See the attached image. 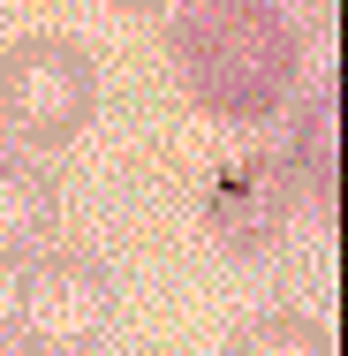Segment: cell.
I'll return each instance as SVG.
<instances>
[{
	"label": "cell",
	"instance_id": "5",
	"mask_svg": "<svg viewBox=\"0 0 348 356\" xmlns=\"http://www.w3.org/2000/svg\"><path fill=\"white\" fill-rule=\"evenodd\" d=\"M61 227V182L46 159L0 152V266H31Z\"/></svg>",
	"mask_w": 348,
	"mask_h": 356
},
{
	"label": "cell",
	"instance_id": "7",
	"mask_svg": "<svg viewBox=\"0 0 348 356\" xmlns=\"http://www.w3.org/2000/svg\"><path fill=\"white\" fill-rule=\"evenodd\" d=\"M227 356H333V334L303 311H265V318L235 326Z\"/></svg>",
	"mask_w": 348,
	"mask_h": 356
},
{
	"label": "cell",
	"instance_id": "6",
	"mask_svg": "<svg viewBox=\"0 0 348 356\" xmlns=\"http://www.w3.org/2000/svg\"><path fill=\"white\" fill-rule=\"evenodd\" d=\"M280 167L295 175V197H310L318 220H333V205H341V91H333V83H318V91L303 99L295 144L280 152Z\"/></svg>",
	"mask_w": 348,
	"mask_h": 356
},
{
	"label": "cell",
	"instance_id": "1",
	"mask_svg": "<svg viewBox=\"0 0 348 356\" xmlns=\"http://www.w3.org/2000/svg\"><path fill=\"white\" fill-rule=\"evenodd\" d=\"M167 54L190 91V106L212 122H265L295 99L303 38L273 0H197L167 23Z\"/></svg>",
	"mask_w": 348,
	"mask_h": 356
},
{
	"label": "cell",
	"instance_id": "8",
	"mask_svg": "<svg viewBox=\"0 0 348 356\" xmlns=\"http://www.w3.org/2000/svg\"><path fill=\"white\" fill-rule=\"evenodd\" d=\"M0 356H8V334H0Z\"/></svg>",
	"mask_w": 348,
	"mask_h": 356
},
{
	"label": "cell",
	"instance_id": "2",
	"mask_svg": "<svg viewBox=\"0 0 348 356\" xmlns=\"http://www.w3.org/2000/svg\"><path fill=\"white\" fill-rule=\"evenodd\" d=\"M8 356H99L114 334V273L83 250H38L8 288Z\"/></svg>",
	"mask_w": 348,
	"mask_h": 356
},
{
	"label": "cell",
	"instance_id": "3",
	"mask_svg": "<svg viewBox=\"0 0 348 356\" xmlns=\"http://www.w3.org/2000/svg\"><path fill=\"white\" fill-rule=\"evenodd\" d=\"M99 114V61L61 38V31H31L0 54V129L31 152L83 137V122Z\"/></svg>",
	"mask_w": 348,
	"mask_h": 356
},
{
	"label": "cell",
	"instance_id": "4",
	"mask_svg": "<svg viewBox=\"0 0 348 356\" xmlns=\"http://www.w3.org/2000/svg\"><path fill=\"white\" fill-rule=\"evenodd\" d=\"M295 213H303V197H295V175L280 167V152H242L205 182V227L227 258H265Z\"/></svg>",
	"mask_w": 348,
	"mask_h": 356
}]
</instances>
